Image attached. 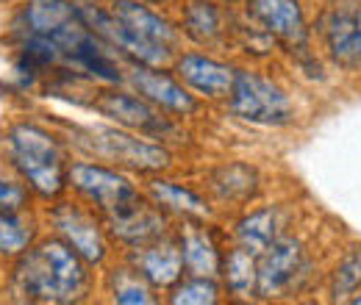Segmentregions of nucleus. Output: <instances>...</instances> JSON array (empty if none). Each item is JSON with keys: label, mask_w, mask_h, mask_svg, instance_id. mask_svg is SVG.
I'll return each mask as SVG.
<instances>
[{"label": "nucleus", "mask_w": 361, "mask_h": 305, "mask_svg": "<svg viewBox=\"0 0 361 305\" xmlns=\"http://www.w3.org/2000/svg\"><path fill=\"white\" fill-rule=\"evenodd\" d=\"M200 189L206 192V197L217 211L239 214L262 197L264 175L250 161H223L203 173Z\"/></svg>", "instance_id": "13"}, {"label": "nucleus", "mask_w": 361, "mask_h": 305, "mask_svg": "<svg viewBox=\"0 0 361 305\" xmlns=\"http://www.w3.org/2000/svg\"><path fill=\"white\" fill-rule=\"evenodd\" d=\"M176 233H178L186 275L220 278L226 247L231 242L226 230H220L214 219H200V222H176Z\"/></svg>", "instance_id": "16"}, {"label": "nucleus", "mask_w": 361, "mask_h": 305, "mask_svg": "<svg viewBox=\"0 0 361 305\" xmlns=\"http://www.w3.org/2000/svg\"><path fill=\"white\" fill-rule=\"evenodd\" d=\"M312 42L331 70L361 78V0H319L312 11Z\"/></svg>", "instance_id": "8"}, {"label": "nucleus", "mask_w": 361, "mask_h": 305, "mask_svg": "<svg viewBox=\"0 0 361 305\" xmlns=\"http://www.w3.org/2000/svg\"><path fill=\"white\" fill-rule=\"evenodd\" d=\"M39 214H42V225L47 233H53L64 244H70L97 272L120 256L117 244L106 228V219L100 217L90 203L78 200L75 194H64V197L47 203L42 206Z\"/></svg>", "instance_id": "7"}, {"label": "nucleus", "mask_w": 361, "mask_h": 305, "mask_svg": "<svg viewBox=\"0 0 361 305\" xmlns=\"http://www.w3.org/2000/svg\"><path fill=\"white\" fill-rule=\"evenodd\" d=\"M220 280L231 300H259V256L228 242Z\"/></svg>", "instance_id": "21"}, {"label": "nucleus", "mask_w": 361, "mask_h": 305, "mask_svg": "<svg viewBox=\"0 0 361 305\" xmlns=\"http://www.w3.org/2000/svg\"><path fill=\"white\" fill-rule=\"evenodd\" d=\"M317 283V256L306 236L292 228L259 256V300H292Z\"/></svg>", "instance_id": "9"}, {"label": "nucleus", "mask_w": 361, "mask_h": 305, "mask_svg": "<svg viewBox=\"0 0 361 305\" xmlns=\"http://www.w3.org/2000/svg\"><path fill=\"white\" fill-rule=\"evenodd\" d=\"M145 3L159 6V8H176V3H178V0H145Z\"/></svg>", "instance_id": "25"}, {"label": "nucleus", "mask_w": 361, "mask_h": 305, "mask_svg": "<svg viewBox=\"0 0 361 305\" xmlns=\"http://www.w3.org/2000/svg\"><path fill=\"white\" fill-rule=\"evenodd\" d=\"M70 194L90 203L103 219L120 217L147 197L145 186H139L131 173L84 156L70 164Z\"/></svg>", "instance_id": "10"}, {"label": "nucleus", "mask_w": 361, "mask_h": 305, "mask_svg": "<svg viewBox=\"0 0 361 305\" xmlns=\"http://www.w3.org/2000/svg\"><path fill=\"white\" fill-rule=\"evenodd\" d=\"M295 228V211L283 203H253L250 208L233 214L228 239L253 256H262L283 233Z\"/></svg>", "instance_id": "15"}, {"label": "nucleus", "mask_w": 361, "mask_h": 305, "mask_svg": "<svg viewBox=\"0 0 361 305\" xmlns=\"http://www.w3.org/2000/svg\"><path fill=\"white\" fill-rule=\"evenodd\" d=\"M28 208H37L34 192L0 156V211H28Z\"/></svg>", "instance_id": "24"}, {"label": "nucleus", "mask_w": 361, "mask_h": 305, "mask_svg": "<svg viewBox=\"0 0 361 305\" xmlns=\"http://www.w3.org/2000/svg\"><path fill=\"white\" fill-rule=\"evenodd\" d=\"M120 256L128 263H134L136 272H139L159 294H167L180 278L186 275V269H183V253H180L176 228H173L167 236H161V239H156V242H150V244H145V247L120 253Z\"/></svg>", "instance_id": "18"}, {"label": "nucleus", "mask_w": 361, "mask_h": 305, "mask_svg": "<svg viewBox=\"0 0 361 305\" xmlns=\"http://www.w3.org/2000/svg\"><path fill=\"white\" fill-rule=\"evenodd\" d=\"M361 292V242L345 244L325 272V294L331 303H350Z\"/></svg>", "instance_id": "22"}, {"label": "nucleus", "mask_w": 361, "mask_h": 305, "mask_svg": "<svg viewBox=\"0 0 361 305\" xmlns=\"http://www.w3.org/2000/svg\"><path fill=\"white\" fill-rule=\"evenodd\" d=\"M42 233H45V225L37 208L0 211V263L8 266L14 259H20Z\"/></svg>", "instance_id": "20"}, {"label": "nucleus", "mask_w": 361, "mask_h": 305, "mask_svg": "<svg viewBox=\"0 0 361 305\" xmlns=\"http://www.w3.org/2000/svg\"><path fill=\"white\" fill-rule=\"evenodd\" d=\"M6 297L34 305H78L100 292L97 269L59 236L42 233L6 269Z\"/></svg>", "instance_id": "1"}, {"label": "nucleus", "mask_w": 361, "mask_h": 305, "mask_svg": "<svg viewBox=\"0 0 361 305\" xmlns=\"http://www.w3.org/2000/svg\"><path fill=\"white\" fill-rule=\"evenodd\" d=\"M73 153L94 158L103 164H111L123 173L153 178L176 170V150L170 144L153 142L142 133L120 128L114 123H87V125H61Z\"/></svg>", "instance_id": "3"}, {"label": "nucleus", "mask_w": 361, "mask_h": 305, "mask_svg": "<svg viewBox=\"0 0 361 305\" xmlns=\"http://www.w3.org/2000/svg\"><path fill=\"white\" fill-rule=\"evenodd\" d=\"M100 292L106 300L114 305H153L159 303V292L136 272L134 263H128L123 256L109 261L100 269Z\"/></svg>", "instance_id": "19"}, {"label": "nucleus", "mask_w": 361, "mask_h": 305, "mask_svg": "<svg viewBox=\"0 0 361 305\" xmlns=\"http://www.w3.org/2000/svg\"><path fill=\"white\" fill-rule=\"evenodd\" d=\"M126 87L136 94L159 106L161 111L178 117V120H195L206 111L209 103H203L192 89L170 67H145V64H128L126 67Z\"/></svg>", "instance_id": "12"}, {"label": "nucleus", "mask_w": 361, "mask_h": 305, "mask_svg": "<svg viewBox=\"0 0 361 305\" xmlns=\"http://www.w3.org/2000/svg\"><path fill=\"white\" fill-rule=\"evenodd\" d=\"M226 289L220 278H206V275H183L178 283L167 292V303L173 305H214L223 303Z\"/></svg>", "instance_id": "23"}, {"label": "nucleus", "mask_w": 361, "mask_h": 305, "mask_svg": "<svg viewBox=\"0 0 361 305\" xmlns=\"http://www.w3.org/2000/svg\"><path fill=\"white\" fill-rule=\"evenodd\" d=\"M236 67L233 61L220 58L217 53L209 50H180L173 61V73L192 89L203 103H226L231 89H233V78H236Z\"/></svg>", "instance_id": "14"}, {"label": "nucleus", "mask_w": 361, "mask_h": 305, "mask_svg": "<svg viewBox=\"0 0 361 305\" xmlns=\"http://www.w3.org/2000/svg\"><path fill=\"white\" fill-rule=\"evenodd\" d=\"M173 11L183 42L209 53H228L233 47L239 23L236 6H226L220 0H178Z\"/></svg>", "instance_id": "11"}, {"label": "nucleus", "mask_w": 361, "mask_h": 305, "mask_svg": "<svg viewBox=\"0 0 361 305\" xmlns=\"http://www.w3.org/2000/svg\"><path fill=\"white\" fill-rule=\"evenodd\" d=\"M0 156L28 183L37 203L70 194L73 147L67 136L34 117H17L0 131Z\"/></svg>", "instance_id": "2"}, {"label": "nucleus", "mask_w": 361, "mask_h": 305, "mask_svg": "<svg viewBox=\"0 0 361 305\" xmlns=\"http://www.w3.org/2000/svg\"><path fill=\"white\" fill-rule=\"evenodd\" d=\"M81 106L92 108L94 114H100L103 120H109L120 128H128V131L142 133L153 142L170 144L173 150L186 144V136H189L183 128V120L161 111L159 106H153L150 100H145L126 84H120V87H97L94 84L87 92Z\"/></svg>", "instance_id": "5"}, {"label": "nucleus", "mask_w": 361, "mask_h": 305, "mask_svg": "<svg viewBox=\"0 0 361 305\" xmlns=\"http://www.w3.org/2000/svg\"><path fill=\"white\" fill-rule=\"evenodd\" d=\"M220 3H226V6H239L242 0H220Z\"/></svg>", "instance_id": "26"}, {"label": "nucleus", "mask_w": 361, "mask_h": 305, "mask_svg": "<svg viewBox=\"0 0 361 305\" xmlns=\"http://www.w3.org/2000/svg\"><path fill=\"white\" fill-rule=\"evenodd\" d=\"M242 14L270 37L292 64L314 78L322 73V56L312 42V11L306 0H242Z\"/></svg>", "instance_id": "4"}, {"label": "nucleus", "mask_w": 361, "mask_h": 305, "mask_svg": "<svg viewBox=\"0 0 361 305\" xmlns=\"http://www.w3.org/2000/svg\"><path fill=\"white\" fill-rule=\"evenodd\" d=\"M350 303H356V305H361V292H359V294H356V297H353V300H350Z\"/></svg>", "instance_id": "27"}, {"label": "nucleus", "mask_w": 361, "mask_h": 305, "mask_svg": "<svg viewBox=\"0 0 361 305\" xmlns=\"http://www.w3.org/2000/svg\"><path fill=\"white\" fill-rule=\"evenodd\" d=\"M223 108L231 120L253 128H289L298 123L292 92L256 67H236L233 89Z\"/></svg>", "instance_id": "6"}, {"label": "nucleus", "mask_w": 361, "mask_h": 305, "mask_svg": "<svg viewBox=\"0 0 361 305\" xmlns=\"http://www.w3.org/2000/svg\"><path fill=\"white\" fill-rule=\"evenodd\" d=\"M147 197L173 219V222H200V219H214L217 208L212 206V200L206 197V192L200 186L183 183L167 175H153L145 183Z\"/></svg>", "instance_id": "17"}]
</instances>
